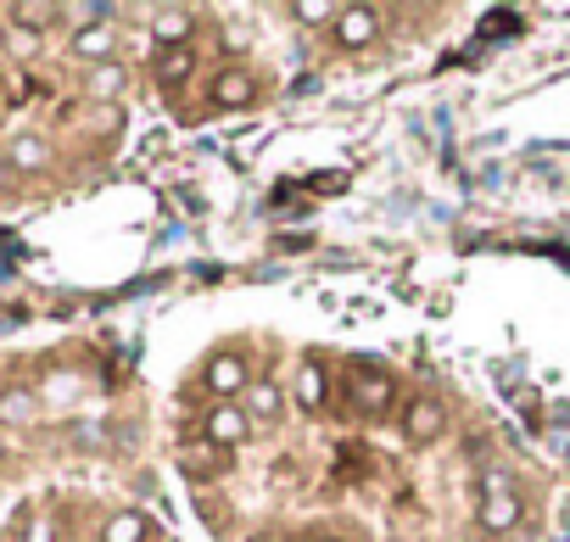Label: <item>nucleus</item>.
<instances>
[{"mask_svg": "<svg viewBox=\"0 0 570 542\" xmlns=\"http://www.w3.org/2000/svg\"><path fill=\"white\" fill-rule=\"evenodd\" d=\"M525 520V509H520V492L503 481V475H492V481H481V503H475V525L487 531V536H509L514 525Z\"/></svg>", "mask_w": 570, "mask_h": 542, "instance_id": "f257e3e1", "label": "nucleus"}, {"mask_svg": "<svg viewBox=\"0 0 570 542\" xmlns=\"http://www.w3.org/2000/svg\"><path fill=\"white\" fill-rule=\"evenodd\" d=\"M347 392H353V408L358 414H386L392 397H397V381L386 369H375V364H353L347 369Z\"/></svg>", "mask_w": 570, "mask_h": 542, "instance_id": "f03ea898", "label": "nucleus"}, {"mask_svg": "<svg viewBox=\"0 0 570 542\" xmlns=\"http://www.w3.org/2000/svg\"><path fill=\"white\" fill-rule=\"evenodd\" d=\"M202 436H207L218 453H229V447H240V442L252 436V414L235 408V403H213L207 420H202Z\"/></svg>", "mask_w": 570, "mask_h": 542, "instance_id": "7ed1b4c3", "label": "nucleus"}, {"mask_svg": "<svg viewBox=\"0 0 570 542\" xmlns=\"http://www.w3.org/2000/svg\"><path fill=\"white\" fill-rule=\"evenodd\" d=\"M207 392H213V403H235L240 392H252L246 358L240 353H213L207 358Z\"/></svg>", "mask_w": 570, "mask_h": 542, "instance_id": "20e7f679", "label": "nucleus"}, {"mask_svg": "<svg viewBox=\"0 0 570 542\" xmlns=\"http://www.w3.org/2000/svg\"><path fill=\"white\" fill-rule=\"evenodd\" d=\"M381 40V12L375 7H342L336 18V46L342 51H370Z\"/></svg>", "mask_w": 570, "mask_h": 542, "instance_id": "39448f33", "label": "nucleus"}, {"mask_svg": "<svg viewBox=\"0 0 570 542\" xmlns=\"http://www.w3.org/2000/svg\"><path fill=\"white\" fill-rule=\"evenodd\" d=\"M252 101H257V79H252L246 68H224V73L213 79V107L235 112V107H252Z\"/></svg>", "mask_w": 570, "mask_h": 542, "instance_id": "423d86ee", "label": "nucleus"}, {"mask_svg": "<svg viewBox=\"0 0 570 542\" xmlns=\"http://www.w3.org/2000/svg\"><path fill=\"white\" fill-rule=\"evenodd\" d=\"M442 425H448V408H442L436 397H414V403H409V414H403L409 442H436V436H442Z\"/></svg>", "mask_w": 570, "mask_h": 542, "instance_id": "0eeeda50", "label": "nucleus"}, {"mask_svg": "<svg viewBox=\"0 0 570 542\" xmlns=\"http://www.w3.org/2000/svg\"><path fill=\"white\" fill-rule=\"evenodd\" d=\"M190 29H196V18H190L185 7H163V12L151 18V40H157L163 51H185V46H190Z\"/></svg>", "mask_w": 570, "mask_h": 542, "instance_id": "6e6552de", "label": "nucleus"}, {"mask_svg": "<svg viewBox=\"0 0 570 542\" xmlns=\"http://www.w3.org/2000/svg\"><path fill=\"white\" fill-rule=\"evenodd\" d=\"M112 51H118V29L112 23H85L79 35H73V57H85V62H112Z\"/></svg>", "mask_w": 570, "mask_h": 542, "instance_id": "1a4fd4ad", "label": "nucleus"}, {"mask_svg": "<svg viewBox=\"0 0 570 542\" xmlns=\"http://www.w3.org/2000/svg\"><path fill=\"white\" fill-rule=\"evenodd\" d=\"M51 162V146L40 140V135H18L12 146H7V168H23V174H35V168H46Z\"/></svg>", "mask_w": 570, "mask_h": 542, "instance_id": "9d476101", "label": "nucleus"}, {"mask_svg": "<svg viewBox=\"0 0 570 542\" xmlns=\"http://www.w3.org/2000/svg\"><path fill=\"white\" fill-rule=\"evenodd\" d=\"M85 90H90L96 101H118V96L129 90V73H124L118 62H101V68H90V79H85Z\"/></svg>", "mask_w": 570, "mask_h": 542, "instance_id": "9b49d317", "label": "nucleus"}, {"mask_svg": "<svg viewBox=\"0 0 570 542\" xmlns=\"http://www.w3.org/2000/svg\"><path fill=\"white\" fill-rule=\"evenodd\" d=\"M146 531H151V525H146L140 509H118V514L101 525V542H146Z\"/></svg>", "mask_w": 570, "mask_h": 542, "instance_id": "f8f14e48", "label": "nucleus"}, {"mask_svg": "<svg viewBox=\"0 0 570 542\" xmlns=\"http://www.w3.org/2000/svg\"><path fill=\"white\" fill-rule=\"evenodd\" d=\"M79 386H85V381H79L73 369H51V375L40 381V403H57V408H62V403L79 397Z\"/></svg>", "mask_w": 570, "mask_h": 542, "instance_id": "ddd939ff", "label": "nucleus"}, {"mask_svg": "<svg viewBox=\"0 0 570 542\" xmlns=\"http://www.w3.org/2000/svg\"><path fill=\"white\" fill-rule=\"evenodd\" d=\"M297 403H303V408H325V369H320L314 358L297 369Z\"/></svg>", "mask_w": 570, "mask_h": 542, "instance_id": "4468645a", "label": "nucleus"}, {"mask_svg": "<svg viewBox=\"0 0 570 542\" xmlns=\"http://www.w3.org/2000/svg\"><path fill=\"white\" fill-rule=\"evenodd\" d=\"M279 408H285V397H279V386H252V397H246V414L252 420H279Z\"/></svg>", "mask_w": 570, "mask_h": 542, "instance_id": "2eb2a0df", "label": "nucleus"}, {"mask_svg": "<svg viewBox=\"0 0 570 542\" xmlns=\"http://www.w3.org/2000/svg\"><path fill=\"white\" fill-rule=\"evenodd\" d=\"M292 18H297V23H331V29H336L342 7H331V0H297V7H292Z\"/></svg>", "mask_w": 570, "mask_h": 542, "instance_id": "dca6fc26", "label": "nucleus"}, {"mask_svg": "<svg viewBox=\"0 0 570 542\" xmlns=\"http://www.w3.org/2000/svg\"><path fill=\"white\" fill-rule=\"evenodd\" d=\"M190 68H196V57H190V46H185V51H163V57H157V73H163L168 85H179V79H185Z\"/></svg>", "mask_w": 570, "mask_h": 542, "instance_id": "f3484780", "label": "nucleus"}, {"mask_svg": "<svg viewBox=\"0 0 570 542\" xmlns=\"http://www.w3.org/2000/svg\"><path fill=\"white\" fill-rule=\"evenodd\" d=\"M35 392H7V397H0V414H7V420H29L35 414Z\"/></svg>", "mask_w": 570, "mask_h": 542, "instance_id": "a211bd4d", "label": "nucleus"}, {"mask_svg": "<svg viewBox=\"0 0 570 542\" xmlns=\"http://www.w3.org/2000/svg\"><path fill=\"white\" fill-rule=\"evenodd\" d=\"M23 542H57V520L51 514H29L23 520Z\"/></svg>", "mask_w": 570, "mask_h": 542, "instance_id": "6ab92c4d", "label": "nucleus"}, {"mask_svg": "<svg viewBox=\"0 0 570 542\" xmlns=\"http://www.w3.org/2000/svg\"><path fill=\"white\" fill-rule=\"evenodd\" d=\"M7 40H12V51H18V57H29V51L40 46V40H35V29H12Z\"/></svg>", "mask_w": 570, "mask_h": 542, "instance_id": "aec40b11", "label": "nucleus"}, {"mask_svg": "<svg viewBox=\"0 0 570 542\" xmlns=\"http://www.w3.org/2000/svg\"><path fill=\"white\" fill-rule=\"evenodd\" d=\"M51 7H18V23H46Z\"/></svg>", "mask_w": 570, "mask_h": 542, "instance_id": "412c9836", "label": "nucleus"}, {"mask_svg": "<svg viewBox=\"0 0 570 542\" xmlns=\"http://www.w3.org/2000/svg\"><path fill=\"white\" fill-rule=\"evenodd\" d=\"M0 185H7V157H0Z\"/></svg>", "mask_w": 570, "mask_h": 542, "instance_id": "4be33fe9", "label": "nucleus"}, {"mask_svg": "<svg viewBox=\"0 0 570 542\" xmlns=\"http://www.w3.org/2000/svg\"><path fill=\"white\" fill-rule=\"evenodd\" d=\"M320 542H342V536H320Z\"/></svg>", "mask_w": 570, "mask_h": 542, "instance_id": "5701e85b", "label": "nucleus"}, {"mask_svg": "<svg viewBox=\"0 0 570 542\" xmlns=\"http://www.w3.org/2000/svg\"><path fill=\"white\" fill-rule=\"evenodd\" d=\"M0 453H7V442H0Z\"/></svg>", "mask_w": 570, "mask_h": 542, "instance_id": "b1692460", "label": "nucleus"}]
</instances>
